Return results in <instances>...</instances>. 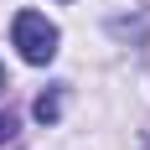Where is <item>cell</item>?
Here are the masks:
<instances>
[{
  "label": "cell",
  "mask_w": 150,
  "mask_h": 150,
  "mask_svg": "<svg viewBox=\"0 0 150 150\" xmlns=\"http://www.w3.org/2000/svg\"><path fill=\"white\" fill-rule=\"evenodd\" d=\"M0 93H5V67H0Z\"/></svg>",
  "instance_id": "277c9868"
},
{
  "label": "cell",
  "mask_w": 150,
  "mask_h": 150,
  "mask_svg": "<svg viewBox=\"0 0 150 150\" xmlns=\"http://www.w3.org/2000/svg\"><path fill=\"white\" fill-rule=\"evenodd\" d=\"M11 42L21 47V57L36 62V67L57 57V26H52L42 11H21V16H16V21H11Z\"/></svg>",
  "instance_id": "6da1fadb"
},
{
  "label": "cell",
  "mask_w": 150,
  "mask_h": 150,
  "mask_svg": "<svg viewBox=\"0 0 150 150\" xmlns=\"http://www.w3.org/2000/svg\"><path fill=\"white\" fill-rule=\"evenodd\" d=\"M57 114H62V93H42V98H36V119H42V124H52Z\"/></svg>",
  "instance_id": "7a4b0ae2"
},
{
  "label": "cell",
  "mask_w": 150,
  "mask_h": 150,
  "mask_svg": "<svg viewBox=\"0 0 150 150\" xmlns=\"http://www.w3.org/2000/svg\"><path fill=\"white\" fill-rule=\"evenodd\" d=\"M16 129H21V124H16V114H0V145H11Z\"/></svg>",
  "instance_id": "3957f363"
}]
</instances>
